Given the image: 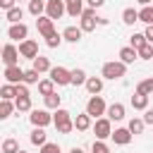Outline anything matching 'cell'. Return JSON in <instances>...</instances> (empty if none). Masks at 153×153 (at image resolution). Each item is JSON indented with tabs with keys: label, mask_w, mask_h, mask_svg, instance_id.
Wrapping results in <instances>:
<instances>
[{
	"label": "cell",
	"mask_w": 153,
	"mask_h": 153,
	"mask_svg": "<svg viewBox=\"0 0 153 153\" xmlns=\"http://www.w3.org/2000/svg\"><path fill=\"white\" fill-rule=\"evenodd\" d=\"M24 72L26 69H22L19 65H14V67H5V81L7 84H24Z\"/></svg>",
	"instance_id": "12"
},
{
	"label": "cell",
	"mask_w": 153,
	"mask_h": 153,
	"mask_svg": "<svg viewBox=\"0 0 153 153\" xmlns=\"http://www.w3.org/2000/svg\"><path fill=\"white\" fill-rule=\"evenodd\" d=\"M5 17H7V22L10 24H22V17H24V10L17 5V7H12L10 12H5Z\"/></svg>",
	"instance_id": "27"
},
{
	"label": "cell",
	"mask_w": 153,
	"mask_h": 153,
	"mask_svg": "<svg viewBox=\"0 0 153 153\" xmlns=\"http://www.w3.org/2000/svg\"><path fill=\"white\" fill-rule=\"evenodd\" d=\"M139 57L141 60H153V43H146L139 48Z\"/></svg>",
	"instance_id": "39"
},
{
	"label": "cell",
	"mask_w": 153,
	"mask_h": 153,
	"mask_svg": "<svg viewBox=\"0 0 153 153\" xmlns=\"http://www.w3.org/2000/svg\"><path fill=\"white\" fill-rule=\"evenodd\" d=\"M91 153H110V148H108V143H103V141H93V146H91Z\"/></svg>",
	"instance_id": "40"
},
{
	"label": "cell",
	"mask_w": 153,
	"mask_h": 153,
	"mask_svg": "<svg viewBox=\"0 0 153 153\" xmlns=\"http://www.w3.org/2000/svg\"><path fill=\"white\" fill-rule=\"evenodd\" d=\"M131 108H134V110H148V96L136 91V93L131 96Z\"/></svg>",
	"instance_id": "21"
},
{
	"label": "cell",
	"mask_w": 153,
	"mask_h": 153,
	"mask_svg": "<svg viewBox=\"0 0 153 153\" xmlns=\"http://www.w3.org/2000/svg\"><path fill=\"white\" fill-rule=\"evenodd\" d=\"M81 36H84V31H81L79 26H67V29L62 31V38H65L67 43H79Z\"/></svg>",
	"instance_id": "17"
},
{
	"label": "cell",
	"mask_w": 153,
	"mask_h": 153,
	"mask_svg": "<svg viewBox=\"0 0 153 153\" xmlns=\"http://www.w3.org/2000/svg\"><path fill=\"white\" fill-rule=\"evenodd\" d=\"M2 62H5V67L19 65V48H14L12 43H5V48H2Z\"/></svg>",
	"instance_id": "10"
},
{
	"label": "cell",
	"mask_w": 153,
	"mask_h": 153,
	"mask_svg": "<svg viewBox=\"0 0 153 153\" xmlns=\"http://www.w3.org/2000/svg\"><path fill=\"white\" fill-rule=\"evenodd\" d=\"M143 122H146V124H153V108H148V110L143 112Z\"/></svg>",
	"instance_id": "44"
},
{
	"label": "cell",
	"mask_w": 153,
	"mask_h": 153,
	"mask_svg": "<svg viewBox=\"0 0 153 153\" xmlns=\"http://www.w3.org/2000/svg\"><path fill=\"white\" fill-rule=\"evenodd\" d=\"M108 117L115 120V122L124 120V105H122V103H112V105L108 108Z\"/></svg>",
	"instance_id": "23"
},
{
	"label": "cell",
	"mask_w": 153,
	"mask_h": 153,
	"mask_svg": "<svg viewBox=\"0 0 153 153\" xmlns=\"http://www.w3.org/2000/svg\"><path fill=\"white\" fill-rule=\"evenodd\" d=\"M124 74H127V65H124L122 60H110V62H105L103 69H100V76H103V79H110V81L122 79Z\"/></svg>",
	"instance_id": "2"
},
{
	"label": "cell",
	"mask_w": 153,
	"mask_h": 153,
	"mask_svg": "<svg viewBox=\"0 0 153 153\" xmlns=\"http://www.w3.org/2000/svg\"><path fill=\"white\" fill-rule=\"evenodd\" d=\"M22 148H19V143L14 141V139H5L2 141V153H19Z\"/></svg>",
	"instance_id": "37"
},
{
	"label": "cell",
	"mask_w": 153,
	"mask_h": 153,
	"mask_svg": "<svg viewBox=\"0 0 153 153\" xmlns=\"http://www.w3.org/2000/svg\"><path fill=\"white\" fill-rule=\"evenodd\" d=\"M146 43H148V41H146V36H143V33H131V38H129V45H131V48H136V50H139L141 45H146Z\"/></svg>",
	"instance_id": "38"
},
{
	"label": "cell",
	"mask_w": 153,
	"mask_h": 153,
	"mask_svg": "<svg viewBox=\"0 0 153 153\" xmlns=\"http://www.w3.org/2000/svg\"><path fill=\"white\" fill-rule=\"evenodd\" d=\"M17 96H29V86L26 84H17Z\"/></svg>",
	"instance_id": "43"
},
{
	"label": "cell",
	"mask_w": 153,
	"mask_h": 153,
	"mask_svg": "<svg viewBox=\"0 0 153 153\" xmlns=\"http://www.w3.org/2000/svg\"><path fill=\"white\" fill-rule=\"evenodd\" d=\"M65 12H67L65 0H48V2H45V17H50L53 22H55V19H60Z\"/></svg>",
	"instance_id": "7"
},
{
	"label": "cell",
	"mask_w": 153,
	"mask_h": 153,
	"mask_svg": "<svg viewBox=\"0 0 153 153\" xmlns=\"http://www.w3.org/2000/svg\"><path fill=\"white\" fill-rule=\"evenodd\" d=\"M14 2H17V0H0V7H2V10H5V12H10V10H12V7H17V5H14Z\"/></svg>",
	"instance_id": "42"
},
{
	"label": "cell",
	"mask_w": 153,
	"mask_h": 153,
	"mask_svg": "<svg viewBox=\"0 0 153 153\" xmlns=\"http://www.w3.org/2000/svg\"><path fill=\"white\" fill-rule=\"evenodd\" d=\"M136 2H139V5H143V7H146V5H151V2H153V0H136Z\"/></svg>",
	"instance_id": "48"
},
{
	"label": "cell",
	"mask_w": 153,
	"mask_h": 153,
	"mask_svg": "<svg viewBox=\"0 0 153 153\" xmlns=\"http://www.w3.org/2000/svg\"><path fill=\"white\" fill-rule=\"evenodd\" d=\"M136 57H139V50H136V48H131V45H124V48H120V60H122L124 65H131Z\"/></svg>",
	"instance_id": "20"
},
{
	"label": "cell",
	"mask_w": 153,
	"mask_h": 153,
	"mask_svg": "<svg viewBox=\"0 0 153 153\" xmlns=\"http://www.w3.org/2000/svg\"><path fill=\"white\" fill-rule=\"evenodd\" d=\"M29 12L38 19V17H43V12H45V2L43 0H29Z\"/></svg>",
	"instance_id": "29"
},
{
	"label": "cell",
	"mask_w": 153,
	"mask_h": 153,
	"mask_svg": "<svg viewBox=\"0 0 153 153\" xmlns=\"http://www.w3.org/2000/svg\"><path fill=\"white\" fill-rule=\"evenodd\" d=\"M143 127H146V122H143V117H131L129 120V124H127V129L136 136V134H141L143 131Z\"/></svg>",
	"instance_id": "28"
},
{
	"label": "cell",
	"mask_w": 153,
	"mask_h": 153,
	"mask_svg": "<svg viewBox=\"0 0 153 153\" xmlns=\"http://www.w3.org/2000/svg\"><path fill=\"white\" fill-rule=\"evenodd\" d=\"M41 153H60V146L57 143H45V146H41Z\"/></svg>",
	"instance_id": "41"
},
{
	"label": "cell",
	"mask_w": 153,
	"mask_h": 153,
	"mask_svg": "<svg viewBox=\"0 0 153 153\" xmlns=\"http://www.w3.org/2000/svg\"><path fill=\"white\" fill-rule=\"evenodd\" d=\"M122 22H124L127 26H131L134 22H139V10H134V7H124V10H122Z\"/></svg>",
	"instance_id": "24"
},
{
	"label": "cell",
	"mask_w": 153,
	"mask_h": 153,
	"mask_svg": "<svg viewBox=\"0 0 153 153\" xmlns=\"http://www.w3.org/2000/svg\"><path fill=\"white\" fill-rule=\"evenodd\" d=\"M19 153H26V151H19Z\"/></svg>",
	"instance_id": "49"
},
{
	"label": "cell",
	"mask_w": 153,
	"mask_h": 153,
	"mask_svg": "<svg viewBox=\"0 0 153 153\" xmlns=\"http://www.w3.org/2000/svg\"><path fill=\"white\" fill-rule=\"evenodd\" d=\"M50 79L55 81V86H67V84H72V69L57 65V67L50 69Z\"/></svg>",
	"instance_id": "5"
},
{
	"label": "cell",
	"mask_w": 153,
	"mask_h": 153,
	"mask_svg": "<svg viewBox=\"0 0 153 153\" xmlns=\"http://www.w3.org/2000/svg\"><path fill=\"white\" fill-rule=\"evenodd\" d=\"M19 55L33 62V60L38 57V43H36L33 38H26L24 43H19Z\"/></svg>",
	"instance_id": "9"
},
{
	"label": "cell",
	"mask_w": 153,
	"mask_h": 153,
	"mask_svg": "<svg viewBox=\"0 0 153 153\" xmlns=\"http://www.w3.org/2000/svg\"><path fill=\"white\" fill-rule=\"evenodd\" d=\"M86 2H88V7H93V10H98V7L105 5V0H86Z\"/></svg>",
	"instance_id": "46"
},
{
	"label": "cell",
	"mask_w": 153,
	"mask_h": 153,
	"mask_svg": "<svg viewBox=\"0 0 153 153\" xmlns=\"http://www.w3.org/2000/svg\"><path fill=\"white\" fill-rule=\"evenodd\" d=\"M0 96H2V100H14L17 98V86L14 84H2Z\"/></svg>",
	"instance_id": "31"
},
{
	"label": "cell",
	"mask_w": 153,
	"mask_h": 153,
	"mask_svg": "<svg viewBox=\"0 0 153 153\" xmlns=\"http://www.w3.org/2000/svg\"><path fill=\"white\" fill-rule=\"evenodd\" d=\"M7 38L10 41H19V43H24L26 38H29V26L22 22V24H10V29H7Z\"/></svg>",
	"instance_id": "8"
},
{
	"label": "cell",
	"mask_w": 153,
	"mask_h": 153,
	"mask_svg": "<svg viewBox=\"0 0 153 153\" xmlns=\"http://www.w3.org/2000/svg\"><path fill=\"white\" fill-rule=\"evenodd\" d=\"M86 79H88V76H86V72H84L81 67H74V69H72V84H74V86L86 84Z\"/></svg>",
	"instance_id": "32"
},
{
	"label": "cell",
	"mask_w": 153,
	"mask_h": 153,
	"mask_svg": "<svg viewBox=\"0 0 153 153\" xmlns=\"http://www.w3.org/2000/svg\"><path fill=\"white\" fill-rule=\"evenodd\" d=\"M36 29H38V33L45 38V36H50V33L55 31V24H53V19H50V17H45V14H43V17H38V19H36Z\"/></svg>",
	"instance_id": "13"
},
{
	"label": "cell",
	"mask_w": 153,
	"mask_h": 153,
	"mask_svg": "<svg viewBox=\"0 0 153 153\" xmlns=\"http://www.w3.org/2000/svg\"><path fill=\"white\" fill-rule=\"evenodd\" d=\"M84 86H86V91H88L91 96H98V93L103 91V76H88Z\"/></svg>",
	"instance_id": "18"
},
{
	"label": "cell",
	"mask_w": 153,
	"mask_h": 153,
	"mask_svg": "<svg viewBox=\"0 0 153 153\" xmlns=\"http://www.w3.org/2000/svg\"><path fill=\"white\" fill-rule=\"evenodd\" d=\"M65 5H67V14L69 17H81L84 14V0H65Z\"/></svg>",
	"instance_id": "19"
},
{
	"label": "cell",
	"mask_w": 153,
	"mask_h": 153,
	"mask_svg": "<svg viewBox=\"0 0 153 153\" xmlns=\"http://www.w3.org/2000/svg\"><path fill=\"white\" fill-rule=\"evenodd\" d=\"M93 117L88 115V112H81V115H76L74 117V129L76 131H86V129H91L93 127V122H91Z\"/></svg>",
	"instance_id": "15"
},
{
	"label": "cell",
	"mask_w": 153,
	"mask_h": 153,
	"mask_svg": "<svg viewBox=\"0 0 153 153\" xmlns=\"http://www.w3.org/2000/svg\"><path fill=\"white\" fill-rule=\"evenodd\" d=\"M38 76H41V74H38V72L31 67V69H26V72H24V84H26V86H31V84H38V81H41Z\"/></svg>",
	"instance_id": "36"
},
{
	"label": "cell",
	"mask_w": 153,
	"mask_h": 153,
	"mask_svg": "<svg viewBox=\"0 0 153 153\" xmlns=\"http://www.w3.org/2000/svg\"><path fill=\"white\" fill-rule=\"evenodd\" d=\"M43 100H45V108H48V110H60V103H62V98H60L57 93H50V96H45Z\"/></svg>",
	"instance_id": "34"
},
{
	"label": "cell",
	"mask_w": 153,
	"mask_h": 153,
	"mask_svg": "<svg viewBox=\"0 0 153 153\" xmlns=\"http://www.w3.org/2000/svg\"><path fill=\"white\" fill-rule=\"evenodd\" d=\"M143 36H146V41H148V43H153V24H151V26H146Z\"/></svg>",
	"instance_id": "45"
},
{
	"label": "cell",
	"mask_w": 153,
	"mask_h": 153,
	"mask_svg": "<svg viewBox=\"0 0 153 153\" xmlns=\"http://www.w3.org/2000/svg\"><path fill=\"white\" fill-rule=\"evenodd\" d=\"M53 124H55V129H57L60 134H72V131H74L72 112H69V110H65V108L55 110V115H53Z\"/></svg>",
	"instance_id": "1"
},
{
	"label": "cell",
	"mask_w": 153,
	"mask_h": 153,
	"mask_svg": "<svg viewBox=\"0 0 153 153\" xmlns=\"http://www.w3.org/2000/svg\"><path fill=\"white\" fill-rule=\"evenodd\" d=\"M12 110H17V105L12 100H0V120H7L12 115Z\"/></svg>",
	"instance_id": "33"
},
{
	"label": "cell",
	"mask_w": 153,
	"mask_h": 153,
	"mask_svg": "<svg viewBox=\"0 0 153 153\" xmlns=\"http://www.w3.org/2000/svg\"><path fill=\"white\" fill-rule=\"evenodd\" d=\"M69 153H84V148H79V146H74V148H69Z\"/></svg>",
	"instance_id": "47"
},
{
	"label": "cell",
	"mask_w": 153,
	"mask_h": 153,
	"mask_svg": "<svg viewBox=\"0 0 153 153\" xmlns=\"http://www.w3.org/2000/svg\"><path fill=\"white\" fill-rule=\"evenodd\" d=\"M86 112L91 115V117H100V115H108V108H105V100H103V96H91L88 98V103H86Z\"/></svg>",
	"instance_id": "3"
},
{
	"label": "cell",
	"mask_w": 153,
	"mask_h": 153,
	"mask_svg": "<svg viewBox=\"0 0 153 153\" xmlns=\"http://www.w3.org/2000/svg\"><path fill=\"white\" fill-rule=\"evenodd\" d=\"M110 122H112L110 117H98V120H96L93 131H96V139H98V141H105V139L112 136V124H110Z\"/></svg>",
	"instance_id": "4"
},
{
	"label": "cell",
	"mask_w": 153,
	"mask_h": 153,
	"mask_svg": "<svg viewBox=\"0 0 153 153\" xmlns=\"http://www.w3.org/2000/svg\"><path fill=\"white\" fill-rule=\"evenodd\" d=\"M131 136H134V134H131L127 127H120V129H115V131H112V136H110V139H112L117 146H127V143L131 141Z\"/></svg>",
	"instance_id": "14"
},
{
	"label": "cell",
	"mask_w": 153,
	"mask_h": 153,
	"mask_svg": "<svg viewBox=\"0 0 153 153\" xmlns=\"http://www.w3.org/2000/svg\"><path fill=\"white\" fill-rule=\"evenodd\" d=\"M62 41H65V38H62V33H57V31H53L50 36H45V45H48V48H57Z\"/></svg>",
	"instance_id": "35"
},
{
	"label": "cell",
	"mask_w": 153,
	"mask_h": 153,
	"mask_svg": "<svg viewBox=\"0 0 153 153\" xmlns=\"http://www.w3.org/2000/svg\"><path fill=\"white\" fill-rule=\"evenodd\" d=\"M31 67H33L38 74H43V72H50V69H53L50 60H48V57H43V55H38V57L33 60V65H31Z\"/></svg>",
	"instance_id": "22"
},
{
	"label": "cell",
	"mask_w": 153,
	"mask_h": 153,
	"mask_svg": "<svg viewBox=\"0 0 153 153\" xmlns=\"http://www.w3.org/2000/svg\"><path fill=\"white\" fill-rule=\"evenodd\" d=\"M29 141H31L33 146H45V143H48V134H45V129H43V127H33Z\"/></svg>",
	"instance_id": "16"
},
{
	"label": "cell",
	"mask_w": 153,
	"mask_h": 153,
	"mask_svg": "<svg viewBox=\"0 0 153 153\" xmlns=\"http://www.w3.org/2000/svg\"><path fill=\"white\" fill-rule=\"evenodd\" d=\"M14 105H17L19 112H31V110H33V108H31V96H17V98H14Z\"/></svg>",
	"instance_id": "26"
},
{
	"label": "cell",
	"mask_w": 153,
	"mask_h": 153,
	"mask_svg": "<svg viewBox=\"0 0 153 153\" xmlns=\"http://www.w3.org/2000/svg\"><path fill=\"white\" fill-rule=\"evenodd\" d=\"M29 120H31V124H33V127H43V129H45V127L53 122V115H50L48 110H31Z\"/></svg>",
	"instance_id": "11"
},
{
	"label": "cell",
	"mask_w": 153,
	"mask_h": 153,
	"mask_svg": "<svg viewBox=\"0 0 153 153\" xmlns=\"http://www.w3.org/2000/svg\"><path fill=\"white\" fill-rule=\"evenodd\" d=\"M38 93L45 98V96H50V93H55V81L53 79H41L38 81Z\"/></svg>",
	"instance_id": "25"
},
{
	"label": "cell",
	"mask_w": 153,
	"mask_h": 153,
	"mask_svg": "<svg viewBox=\"0 0 153 153\" xmlns=\"http://www.w3.org/2000/svg\"><path fill=\"white\" fill-rule=\"evenodd\" d=\"M96 24H98L96 10H93V7H86V10H84V14H81V22H79V29H81L84 33H88V31H93V29H96Z\"/></svg>",
	"instance_id": "6"
},
{
	"label": "cell",
	"mask_w": 153,
	"mask_h": 153,
	"mask_svg": "<svg viewBox=\"0 0 153 153\" xmlns=\"http://www.w3.org/2000/svg\"><path fill=\"white\" fill-rule=\"evenodd\" d=\"M139 22H143L146 26L153 24V5H146V7L139 10Z\"/></svg>",
	"instance_id": "30"
}]
</instances>
